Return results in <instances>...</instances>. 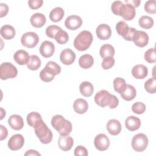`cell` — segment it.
Instances as JSON below:
<instances>
[{"mask_svg":"<svg viewBox=\"0 0 156 156\" xmlns=\"http://www.w3.org/2000/svg\"><path fill=\"white\" fill-rule=\"evenodd\" d=\"M94 144L98 151H104L109 147L110 140L105 134L99 133L95 136Z\"/></svg>","mask_w":156,"mask_h":156,"instance_id":"ba28073f","label":"cell"},{"mask_svg":"<svg viewBox=\"0 0 156 156\" xmlns=\"http://www.w3.org/2000/svg\"><path fill=\"white\" fill-rule=\"evenodd\" d=\"M74 140L69 135H60L58 140V145L61 150L68 151L72 148Z\"/></svg>","mask_w":156,"mask_h":156,"instance_id":"5bb4252c","label":"cell"},{"mask_svg":"<svg viewBox=\"0 0 156 156\" xmlns=\"http://www.w3.org/2000/svg\"><path fill=\"white\" fill-rule=\"evenodd\" d=\"M144 10L151 14L156 13V2L155 0H149L145 2Z\"/></svg>","mask_w":156,"mask_h":156,"instance_id":"60d3db41","label":"cell"},{"mask_svg":"<svg viewBox=\"0 0 156 156\" xmlns=\"http://www.w3.org/2000/svg\"><path fill=\"white\" fill-rule=\"evenodd\" d=\"M9 12V7L6 4H0V17L2 18L7 15Z\"/></svg>","mask_w":156,"mask_h":156,"instance_id":"c3c4849f","label":"cell"},{"mask_svg":"<svg viewBox=\"0 0 156 156\" xmlns=\"http://www.w3.org/2000/svg\"><path fill=\"white\" fill-rule=\"evenodd\" d=\"M32 26L36 28L43 27L46 21V16L41 13H35L33 14L30 19Z\"/></svg>","mask_w":156,"mask_h":156,"instance_id":"44dd1931","label":"cell"},{"mask_svg":"<svg viewBox=\"0 0 156 156\" xmlns=\"http://www.w3.org/2000/svg\"><path fill=\"white\" fill-rule=\"evenodd\" d=\"M74 154L76 156H87L88 155V151L87 149L83 146H77L74 151Z\"/></svg>","mask_w":156,"mask_h":156,"instance_id":"f6af8a7d","label":"cell"},{"mask_svg":"<svg viewBox=\"0 0 156 156\" xmlns=\"http://www.w3.org/2000/svg\"><path fill=\"white\" fill-rule=\"evenodd\" d=\"M106 129L110 135L116 136L119 134L121 131V124L117 119H112L107 122Z\"/></svg>","mask_w":156,"mask_h":156,"instance_id":"ac0fdd59","label":"cell"},{"mask_svg":"<svg viewBox=\"0 0 156 156\" xmlns=\"http://www.w3.org/2000/svg\"><path fill=\"white\" fill-rule=\"evenodd\" d=\"M24 143V138L21 134L12 135L8 141V147L12 151H17L21 149Z\"/></svg>","mask_w":156,"mask_h":156,"instance_id":"9c48e42d","label":"cell"},{"mask_svg":"<svg viewBox=\"0 0 156 156\" xmlns=\"http://www.w3.org/2000/svg\"><path fill=\"white\" fill-rule=\"evenodd\" d=\"M24 155H41V154L35 150L29 149L26 151V152L24 154Z\"/></svg>","mask_w":156,"mask_h":156,"instance_id":"f5cc1de1","label":"cell"},{"mask_svg":"<svg viewBox=\"0 0 156 156\" xmlns=\"http://www.w3.org/2000/svg\"><path fill=\"white\" fill-rule=\"evenodd\" d=\"M125 2L127 4H130L131 5H132L135 8V7H138L140 5L141 1L140 0H132V1L125 0Z\"/></svg>","mask_w":156,"mask_h":156,"instance_id":"816d5d0a","label":"cell"},{"mask_svg":"<svg viewBox=\"0 0 156 156\" xmlns=\"http://www.w3.org/2000/svg\"><path fill=\"white\" fill-rule=\"evenodd\" d=\"M29 58L30 56L27 52L23 49L18 50L13 55V59L15 62L20 65H26Z\"/></svg>","mask_w":156,"mask_h":156,"instance_id":"7402d4cb","label":"cell"},{"mask_svg":"<svg viewBox=\"0 0 156 156\" xmlns=\"http://www.w3.org/2000/svg\"><path fill=\"white\" fill-rule=\"evenodd\" d=\"M82 24V18L77 15H71L65 21V27L69 30H74L79 29Z\"/></svg>","mask_w":156,"mask_h":156,"instance_id":"7c38bea8","label":"cell"},{"mask_svg":"<svg viewBox=\"0 0 156 156\" xmlns=\"http://www.w3.org/2000/svg\"><path fill=\"white\" fill-rule=\"evenodd\" d=\"M79 90L82 95L85 97L91 96L94 91L93 85L91 83L88 81H84L80 84Z\"/></svg>","mask_w":156,"mask_h":156,"instance_id":"4316f807","label":"cell"},{"mask_svg":"<svg viewBox=\"0 0 156 156\" xmlns=\"http://www.w3.org/2000/svg\"><path fill=\"white\" fill-rule=\"evenodd\" d=\"M52 126L62 135H69L72 131L71 122L64 118L62 115H56L51 119Z\"/></svg>","mask_w":156,"mask_h":156,"instance_id":"6da1fadb","label":"cell"},{"mask_svg":"<svg viewBox=\"0 0 156 156\" xmlns=\"http://www.w3.org/2000/svg\"><path fill=\"white\" fill-rule=\"evenodd\" d=\"M144 60L149 63H153L155 62V48H152L149 49L146 51L144 53Z\"/></svg>","mask_w":156,"mask_h":156,"instance_id":"74e56055","label":"cell"},{"mask_svg":"<svg viewBox=\"0 0 156 156\" xmlns=\"http://www.w3.org/2000/svg\"><path fill=\"white\" fill-rule=\"evenodd\" d=\"M15 28L9 24H5L1 28V35L5 40H11L15 36Z\"/></svg>","mask_w":156,"mask_h":156,"instance_id":"d4e9b609","label":"cell"},{"mask_svg":"<svg viewBox=\"0 0 156 156\" xmlns=\"http://www.w3.org/2000/svg\"><path fill=\"white\" fill-rule=\"evenodd\" d=\"M132 110L136 114H143L146 110V105L141 102H136L132 106Z\"/></svg>","mask_w":156,"mask_h":156,"instance_id":"ab89813d","label":"cell"},{"mask_svg":"<svg viewBox=\"0 0 156 156\" xmlns=\"http://www.w3.org/2000/svg\"><path fill=\"white\" fill-rule=\"evenodd\" d=\"M93 40V35L90 31L83 30L74 38V46L79 51H86L91 46Z\"/></svg>","mask_w":156,"mask_h":156,"instance_id":"7a4b0ae2","label":"cell"},{"mask_svg":"<svg viewBox=\"0 0 156 156\" xmlns=\"http://www.w3.org/2000/svg\"><path fill=\"white\" fill-rule=\"evenodd\" d=\"M118 104H119V100H118V99L116 98V96L112 94V99H111L110 104L108 105V107L110 108H115L116 107H117Z\"/></svg>","mask_w":156,"mask_h":156,"instance_id":"681fc988","label":"cell"},{"mask_svg":"<svg viewBox=\"0 0 156 156\" xmlns=\"http://www.w3.org/2000/svg\"><path fill=\"white\" fill-rule=\"evenodd\" d=\"M132 41L136 46L143 48L148 44L149 36L147 33L144 31L136 30Z\"/></svg>","mask_w":156,"mask_h":156,"instance_id":"2e32d148","label":"cell"},{"mask_svg":"<svg viewBox=\"0 0 156 156\" xmlns=\"http://www.w3.org/2000/svg\"><path fill=\"white\" fill-rule=\"evenodd\" d=\"M129 27L128 24L123 21H119L116 24V30L118 34L120 36H122V37L125 35H126V34L129 30Z\"/></svg>","mask_w":156,"mask_h":156,"instance_id":"8d00e7d4","label":"cell"},{"mask_svg":"<svg viewBox=\"0 0 156 156\" xmlns=\"http://www.w3.org/2000/svg\"><path fill=\"white\" fill-rule=\"evenodd\" d=\"M93 63V57L90 54L82 55L79 59V65L83 69H88L91 68Z\"/></svg>","mask_w":156,"mask_h":156,"instance_id":"83f0119b","label":"cell"},{"mask_svg":"<svg viewBox=\"0 0 156 156\" xmlns=\"http://www.w3.org/2000/svg\"><path fill=\"white\" fill-rule=\"evenodd\" d=\"M121 97L125 101H130L133 100L136 94V91L135 87L131 85L127 84L125 90L120 94Z\"/></svg>","mask_w":156,"mask_h":156,"instance_id":"484cf974","label":"cell"},{"mask_svg":"<svg viewBox=\"0 0 156 156\" xmlns=\"http://www.w3.org/2000/svg\"><path fill=\"white\" fill-rule=\"evenodd\" d=\"M114 47L109 44H105L102 45L99 50V54L102 58H105L108 57H113L115 55Z\"/></svg>","mask_w":156,"mask_h":156,"instance_id":"f546056e","label":"cell"},{"mask_svg":"<svg viewBox=\"0 0 156 156\" xmlns=\"http://www.w3.org/2000/svg\"><path fill=\"white\" fill-rule=\"evenodd\" d=\"M138 24L141 27L146 29H149L154 25V20L149 16L143 15L140 18Z\"/></svg>","mask_w":156,"mask_h":156,"instance_id":"836d02e7","label":"cell"},{"mask_svg":"<svg viewBox=\"0 0 156 156\" xmlns=\"http://www.w3.org/2000/svg\"><path fill=\"white\" fill-rule=\"evenodd\" d=\"M54 39L58 44H64L68 42L69 40V35L66 31L61 29L57 32Z\"/></svg>","mask_w":156,"mask_h":156,"instance_id":"d590c367","label":"cell"},{"mask_svg":"<svg viewBox=\"0 0 156 156\" xmlns=\"http://www.w3.org/2000/svg\"><path fill=\"white\" fill-rule=\"evenodd\" d=\"M73 108L76 113L78 114H83L88 110V102L83 99L78 98L74 102Z\"/></svg>","mask_w":156,"mask_h":156,"instance_id":"cb8c5ba5","label":"cell"},{"mask_svg":"<svg viewBox=\"0 0 156 156\" xmlns=\"http://www.w3.org/2000/svg\"><path fill=\"white\" fill-rule=\"evenodd\" d=\"M26 65L27 68L32 71L37 70L41 66V60L37 55H32L30 56Z\"/></svg>","mask_w":156,"mask_h":156,"instance_id":"4dcf8cb0","label":"cell"},{"mask_svg":"<svg viewBox=\"0 0 156 156\" xmlns=\"http://www.w3.org/2000/svg\"><path fill=\"white\" fill-rule=\"evenodd\" d=\"M144 89L145 90L151 94H154L156 91V79L153 77L149 79L144 83Z\"/></svg>","mask_w":156,"mask_h":156,"instance_id":"e575fe53","label":"cell"},{"mask_svg":"<svg viewBox=\"0 0 156 156\" xmlns=\"http://www.w3.org/2000/svg\"><path fill=\"white\" fill-rule=\"evenodd\" d=\"M148 74L147 68L144 65H136L132 69V76L137 79H143L145 78Z\"/></svg>","mask_w":156,"mask_h":156,"instance_id":"d6986e66","label":"cell"},{"mask_svg":"<svg viewBox=\"0 0 156 156\" xmlns=\"http://www.w3.org/2000/svg\"><path fill=\"white\" fill-rule=\"evenodd\" d=\"M126 127L130 131H135L141 126L140 119L135 116H128L125 121Z\"/></svg>","mask_w":156,"mask_h":156,"instance_id":"ffe728a7","label":"cell"},{"mask_svg":"<svg viewBox=\"0 0 156 156\" xmlns=\"http://www.w3.org/2000/svg\"><path fill=\"white\" fill-rule=\"evenodd\" d=\"M38 41L39 37L35 32H28L24 33L21 38L22 45L28 48H33L35 47Z\"/></svg>","mask_w":156,"mask_h":156,"instance_id":"8992f818","label":"cell"},{"mask_svg":"<svg viewBox=\"0 0 156 156\" xmlns=\"http://www.w3.org/2000/svg\"><path fill=\"white\" fill-rule=\"evenodd\" d=\"M39 51L43 57L49 58L53 55L55 51V46L51 41L46 40L41 44Z\"/></svg>","mask_w":156,"mask_h":156,"instance_id":"4fadbf2b","label":"cell"},{"mask_svg":"<svg viewBox=\"0 0 156 156\" xmlns=\"http://www.w3.org/2000/svg\"><path fill=\"white\" fill-rule=\"evenodd\" d=\"M123 5V2L120 1H114L111 6V9L112 12L116 15L119 16V12L122 5Z\"/></svg>","mask_w":156,"mask_h":156,"instance_id":"ee69618b","label":"cell"},{"mask_svg":"<svg viewBox=\"0 0 156 156\" xmlns=\"http://www.w3.org/2000/svg\"><path fill=\"white\" fill-rule=\"evenodd\" d=\"M34 130L35 135L38 138H39L41 143L46 144L51 142L53 137L52 133L44 121L35 127Z\"/></svg>","mask_w":156,"mask_h":156,"instance_id":"3957f363","label":"cell"},{"mask_svg":"<svg viewBox=\"0 0 156 156\" xmlns=\"http://www.w3.org/2000/svg\"><path fill=\"white\" fill-rule=\"evenodd\" d=\"M115 59L112 57H108L103 58L101 66L104 69H109L115 65Z\"/></svg>","mask_w":156,"mask_h":156,"instance_id":"b9f144b4","label":"cell"},{"mask_svg":"<svg viewBox=\"0 0 156 156\" xmlns=\"http://www.w3.org/2000/svg\"><path fill=\"white\" fill-rule=\"evenodd\" d=\"M26 119L28 125L34 128L38 126L43 121L41 115L36 112H32L29 113L27 116Z\"/></svg>","mask_w":156,"mask_h":156,"instance_id":"603a6c76","label":"cell"},{"mask_svg":"<svg viewBox=\"0 0 156 156\" xmlns=\"http://www.w3.org/2000/svg\"><path fill=\"white\" fill-rule=\"evenodd\" d=\"M96 34L99 39L101 40H108L112 35L111 28L106 24H99L96 28Z\"/></svg>","mask_w":156,"mask_h":156,"instance_id":"9a60e30c","label":"cell"},{"mask_svg":"<svg viewBox=\"0 0 156 156\" xmlns=\"http://www.w3.org/2000/svg\"><path fill=\"white\" fill-rule=\"evenodd\" d=\"M45 66L49 68L55 74V76L59 74L61 72V67L57 63L53 61L48 62Z\"/></svg>","mask_w":156,"mask_h":156,"instance_id":"7bdbcfd3","label":"cell"},{"mask_svg":"<svg viewBox=\"0 0 156 156\" xmlns=\"http://www.w3.org/2000/svg\"><path fill=\"white\" fill-rule=\"evenodd\" d=\"M43 0H29L28 1L29 7L33 10H35L41 7L43 5Z\"/></svg>","mask_w":156,"mask_h":156,"instance_id":"bcb514c9","label":"cell"},{"mask_svg":"<svg viewBox=\"0 0 156 156\" xmlns=\"http://www.w3.org/2000/svg\"><path fill=\"white\" fill-rule=\"evenodd\" d=\"M136 32V30L135 28L129 27L127 33L126 34V35H125L123 37L124 39L125 40H127V41H132Z\"/></svg>","mask_w":156,"mask_h":156,"instance_id":"7dc6e473","label":"cell"},{"mask_svg":"<svg viewBox=\"0 0 156 156\" xmlns=\"http://www.w3.org/2000/svg\"><path fill=\"white\" fill-rule=\"evenodd\" d=\"M75 52L69 48L63 49L60 55V60L65 65H70L74 63L76 59Z\"/></svg>","mask_w":156,"mask_h":156,"instance_id":"30bf717a","label":"cell"},{"mask_svg":"<svg viewBox=\"0 0 156 156\" xmlns=\"http://www.w3.org/2000/svg\"><path fill=\"white\" fill-rule=\"evenodd\" d=\"M112 94L108 91L102 90L98 91L94 96V102L99 106L104 108L110 104Z\"/></svg>","mask_w":156,"mask_h":156,"instance_id":"52a82bcc","label":"cell"},{"mask_svg":"<svg viewBox=\"0 0 156 156\" xmlns=\"http://www.w3.org/2000/svg\"><path fill=\"white\" fill-rule=\"evenodd\" d=\"M113 88L116 92L121 94L126 89V80L121 77H116L113 80Z\"/></svg>","mask_w":156,"mask_h":156,"instance_id":"d6a6232c","label":"cell"},{"mask_svg":"<svg viewBox=\"0 0 156 156\" xmlns=\"http://www.w3.org/2000/svg\"><path fill=\"white\" fill-rule=\"evenodd\" d=\"M5 115V111L2 108H1V118H0V119L1 120L2 119Z\"/></svg>","mask_w":156,"mask_h":156,"instance_id":"db71d44e","label":"cell"},{"mask_svg":"<svg viewBox=\"0 0 156 156\" xmlns=\"http://www.w3.org/2000/svg\"><path fill=\"white\" fill-rule=\"evenodd\" d=\"M0 129H1V134H0V140L1 141L5 139L8 135V131L6 127H5L2 125H0Z\"/></svg>","mask_w":156,"mask_h":156,"instance_id":"f907efd6","label":"cell"},{"mask_svg":"<svg viewBox=\"0 0 156 156\" xmlns=\"http://www.w3.org/2000/svg\"><path fill=\"white\" fill-rule=\"evenodd\" d=\"M62 28L58 26L51 25L46 29V34L48 37L51 38H55L56 34Z\"/></svg>","mask_w":156,"mask_h":156,"instance_id":"f35d334b","label":"cell"},{"mask_svg":"<svg viewBox=\"0 0 156 156\" xmlns=\"http://www.w3.org/2000/svg\"><path fill=\"white\" fill-rule=\"evenodd\" d=\"M148 138L142 133L135 135L132 140V147L136 152H143L147 147Z\"/></svg>","mask_w":156,"mask_h":156,"instance_id":"5b68a950","label":"cell"},{"mask_svg":"<svg viewBox=\"0 0 156 156\" xmlns=\"http://www.w3.org/2000/svg\"><path fill=\"white\" fill-rule=\"evenodd\" d=\"M64 14L65 12L63 9L62 7H57L51 11L49 13V18L52 21L56 23L60 21L63 18Z\"/></svg>","mask_w":156,"mask_h":156,"instance_id":"f1b7e54d","label":"cell"},{"mask_svg":"<svg viewBox=\"0 0 156 156\" xmlns=\"http://www.w3.org/2000/svg\"><path fill=\"white\" fill-rule=\"evenodd\" d=\"M18 74L16 68L10 62H4L0 65V78L2 80L13 79Z\"/></svg>","mask_w":156,"mask_h":156,"instance_id":"277c9868","label":"cell"},{"mask_svg":"<svg viewBox=\"0 0 156 156\" xmlns=\"http://www.w3.org/2000/svg\"><path fill=\"white\" fill-rule=\"evenodd\" d=\"M119 16L126 21H130L135 16V9L129 4H123L119 12Z\"/></svg>","mask_w":156,"mask_h":156,"instance_id":"8fae6325","label":"cell"},{"mask_svg":"<svg viewBox=\"0 0 156 156\" xmlns=\"http://www.w3.org/2000/svg\"><path fill=\"white\" fill-rule=\"evenodd\" d=\"M8 124L10 127L15 130H20L24 127L23 118L18 115H12L8 119Z\"/></svg>","mask_w":156,"mask_h":156,"instance_id":"e0dca14e","label":"cell"},{"mask_svg":"<svg viewBox=\"0 0 156 156\" xmlns=\"http://www.w3.org/2000/svg\"><path fill=\"white\" fill-rule=\"evenodd\" d=\"M55 76V74L46 66L40 73V78L44 82H51L54 79Z\"/></svg>","mask_w":156,"mask_h":156,"instance_id":"1f68e13d","label":"cell"}]
</instances>
